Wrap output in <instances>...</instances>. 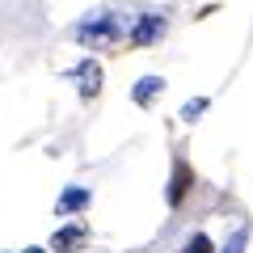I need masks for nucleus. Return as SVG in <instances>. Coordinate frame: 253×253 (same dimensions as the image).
<instances>
[{
    "instance_id": "7",
    "label": "nucleus",
    "mask_w": 253,
    "mask_h": 253,
    "mask_svg": "<svg viewBox=\"0 0 253 253\" xmlns=\"http://www.w3.org/2000/svg\"><path fill=\"white\" fill-rule=\"evenodd\" d=\"M89 203H93L89 186H68L59 194V203H55V215H76V211H84Z\"/></svg>"
},
{
    "instance_id": "10",
    "label": "nucleus",
    "mask_w": 253,
    "mask_h": 253,
    "mask_svg": "<svg viewBox=\"0 0 253 253\" xmlns=\"http://www.w3.org/2000/svg\"><path fill=\"white\" fill-rule=\"evenodd\" d=\"M245 245H249V224H241V228L232 232V241L224 245V253H245Z\"/></svg>"
},
{
    "instance_id": "8",
    "label": "nucleus",
    "mask_w": 253,
    "mask_h": 253,
    "mask_svg": "<svg viewBox=\"0 0 253 253\" xmlns=\"http://www.w3.org/2000/svg\"><path fill=\"white\" fill-rule=\"evenodd\" d=\"M207 106H211L207 97H190L186 106H181V118H186V123H199V118L207 114Z\"/></svg>"
},
{
    "instance_id": "2",
    "label": "nucleus",
    "mask_w": 253,
    "mask_h": 253,
    "mask_svg": "<svg viewBox=\"0 0 253 253\" xmlns=\"http://www.w3.org/2000/svg\"><path fill=\"white\" fill-rule=\"evenodd\" d=\"M165 30H169L165 13H139V17L126 26V42L131 46H156L165 38Z\"/></svg>"
},
{
    "instance_id": "9",
    "label": "nucleus",
    "mask_w": 253,
    "mask_h": 253,
    "mask_svg": "<svg viewBox=\"0 0 253 253\" xmlns=\"http://www.w3.org/2000/svg\"><path fill=\"white\" fill-rule=\"evenodd\" d=\"M181 253H215V249H211V236L207 232H194L186 245H181Z\"/></svg>"
},
{
    "instance_id": "11",
    "label": "nucleus",
    "mask_w": 253,
    "mask_h": 253,
    "mask_svg": "<svg viewBox=\"0 0 253 253\" xmlns=\"http://www.w3.org/2000/svg\"><path fill=\"white\" fill-rule=\"evenodd\" d=\"M21 253H46V249H42V245H30V249H21Z\"/></svg>"
},
{
    "instance_id": "1",
    "label": "nucleus",
    "mask_w": 253,
    "mask_h": 253,
    "mask_svg": "<svg viewBox=\"0 0 253 253\" xmlns=\"http://www.w3.org/2000/svg\"><path fill=\"white\" fill-rule=\"evenodd\" d=\"M72 34H76V42L89 46V51H114V46L126 38V21L118 17V13H97V17L81 21Z\"/></svg>"
},
{
    "instance_id": "3",
    "label": "nucleus",
    "mask_w": 253,
    "mask_h": 253,
    "mask_svg": "<svg viewBox=\"0 0 253 253\" xmlns=\"http://www.w3.org/2000/svg\"><path fill=\"white\" fill-rule=\"evenodd\" d=\"M84 245H89V224L84 219H72V224L55 228V236H51V253H81Z\"/></svg>"
},
{
    "instance_id": "4",
    "label": "nucleus",
    "mask_w": 253,
    "mask_h": 253,
    "mask_svg": "<svg viewBox=\"0 0 253 253\" xmlns=\"http://www.w3.org/2000/svg\"><path fill=\"white\" fill-rule=\"evenodd\" d=\"M194 186V165L186 156H173V173H169V207H181Z\"/></svg>"
},
{
    "instance_id": "6",
    "label": "nucleus",
    "mask_w": 253,
    "mask_h": 253,
    "mask_svg": "<svg viewBox=\"0 0 253 253\" xmlns=\"http://www.w3.org/2000/svg\"><path fill=\"white\" fill-rule=\"evenodd\" d=\"M72 76L81 81V97H84V101H93V97L101 93V63H97V59H84Z\"/></svg>"
},
{
    "instance_id": "5",
    "label": "nucleus",
    "mask_w": 253,
    "mask_h": 253,
    "mask_svg": "<svg viewBox=\"0 0 253 253\" xmlns=\"http://www.w3.org/2000/svg\"><path fill=\"white\" fill-rule=\"evenodd\" d=\"M161 93H165V76H139L135 89H131V101H135L139 110H152Z\"/></svg>"
}]
</instances>
